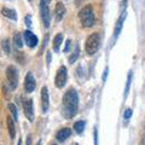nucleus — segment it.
Returning <instances> with one entry per match:
<instances>
[{
    "mask_svg": "<svg viewBox=\"0 0 145 145\" xmlns=\"http://www.w3.org/2000/svg\"><path fill=\"white\" fill-rule=\"evenodd\" d=\"M79 110V93L74 88L68 89L62 98V115L65 119H72Z\"/></svg>",
    "mask_w": 145,
    "mask_h": 145,
    "instance_id": "f257e3e1",
    "label": "nucleus"
},
{
    "mask_svg": "<svg viewBox=\"0 0 145 145\" xmlns=\"http://www.w3.org/2000/svg\"><path fill=\"white\" fill-rule=\"evenodd\" d=\"M79 20L84 28H92L94 25V21H96L92 5H86L81 8L79 11Z\"/></svg>",
    "mask_w": 145,
    "mask_h": 145,
    "instance_id": "f03ea898",
    "label": "nucleus"
},
{
    "mask_svg": "<svg viewBox=\"0 0 145 145\" xmlns=\"http://www.w3.org/2000/svg\"><path fill=\"white\" fill-rule=\"evenodd\" d=\"M102 44V36L99 33H92L87 39H86L85 42V51L88 56H93L98 52L99 47H101Z\"/></svg>",
    "mask_w": 145,
    "mask_h": 145,
    "instance_id": "7ed1b4c3",
    "label": "nucleus"
},
{
    "mask_svg": "<svg viewBox=\"0 0 145 145\" xmlns=\"http://www.w3.org/2000/svg\"><path fill=\"white\" fill-rule=\"evenodd\" d=\"M50 3L51 0H40L39 8H40V15H41V21L45 28H48L51 23V15H50Z\"/></svg>",
    "mask_w": 145,
    "mask_h": 145,
    "instance_id": "20e7f679",
    "label": "nucleus"
},
{
    "mask_svg": "<svg viewBox=\"0 0 145 145\" xmlns=\"http://www.w3.org/2000/svg\"><path fill=\"white\" fill-rule=\"evenodd\" d=\"M6 79L11 89H16L18 86V71L13 65H8L6 68Z\"/></svg>",
    "mask_w": 145,
    "mask_h": 145,
    "instance_id": "39448f33",
    "label": "nucleus"
},
{
    "mask_svg": "<svg viewBox=\"0 0 145 145\" xmlns=\"http://www.w3.org/2000/svg\"><path fill=\"white\" fill-rule=\"evenodd\" d=\"M67 80H68V70L64 65H62L57 70L56 78H54V85H56L57 88H63L67 84Z\"/></svg>",
    "mask_w": 145,
    "mask_h": 145,
    "instance_id": "423d86ee",
    "label": "nucleus"
},
{
    "mask_svg": "<svg viewBox=\"0 0 145 145\" xmlns=\"http://www.w3.org/2000/svg\"><path fill=\"white\" fill-rule=\"evenodd\" d=\"M23 111L25 117L28 119L30 122L34 121V104H33V99H27L23 102Z\"/></svg>",
    "mask_w": 145,
    "mask_h": 145,
    "instance_id": "0eeeda50",
    "label": "nucleus"
},
{
    "mask_svg": "<svg viewBox=\"0 0 145 145\" xmlns=\"http://www.w3.org/2000/svg\"><path fill=\"white\" fill-rule=\"evenodd\" d=\"M126 17H127V11L123 10L121 12L119 20H117V22H116V25H115V29H114V35H112V41H115V40L119 38V35H120L121 30H122V27H123V22L126 20Z\"/></svg>",
    "mask_w": 145,
    "mask_h": 145,
    "instance_id": "6e6552de",
    "label": "nucleus"
},
{
    "mask_svg": "<svg viewBox=\"0 0 145 145\" xmlns=\"http://www.w3.org/2000/svg\"><path fill=\"white\" fill-rule=\"evenodd\" d=\"M23 38H24L25 44L28 45V46H29L30 48L35 47L36 45H38V42H39V40H38V38H36V35H35L31 30H29V29H27V30L24 31Z\"/></svg>",
    "mask_w": 145,
    "mask_h": 145,
    "instance_id": "1a4fd4ad",
    "label": "nucleus"
},
{
    "mask_svg": "<svg viewBox=\"0 0 145 145\" xmlns=\"http://www.w3.org/2000/svg\"><path fill=\"white\" fill-rule=\"evenodd\" d=\"M50 108V94L48 89L46 86H44L41 88V110L42 112H47Z\"/></svg>",
    "mask_w": 145,
    "mask_h": 145,
    "instance_id": "9d476101",
    "label": "nucleus"
},
{
    "mask_svg": "<svg viewBox=\"0 0 145 145\" xmlns=\"http://www.w3.org/2000/svg\"><path fill=\"white\" fill-rule=\"evenodd\" d=\"M35 86H36V84H35L34 75L31 74V72H28L24 79V91L28 93H31L35 89Z\"/></svg>",
    "mask_w": 145,
    "mask_h": 145,
    "instance_id": "9b49d317",
    "label": "nucleus"
},
{
    "mask_svg": "<svg viewBox=\"0 0 145 145\" xmlns=\"http://www.w3.org/2000/svg\"><path fill=\"white\" fill-rule=\"evenodd\" d=\"M65 15V6L64 4L58 1L56 4V6H54V20H56L57 22H59L63 20V17H64Z\"/></svg>",
    "mask_w": 145,
    "mask_h": 145,
    "instance_id": "f8f14e48",
    "label": "nucleus"
},
{
    "mask_svg": "<svg viewBox=\"0 0 145 145\" xmlns=\"http://www.w3.org/2000/svg\"><path fill=\"white\" fill-rule=\"evenodd\" d=\"M70 135H71V129L69 128V127H64V128H62V129L58 131L56 138H57V140L59 143H63V142H65V140L69 138Z\"/></svg>",
    "mask_w": 145,
    "mask_h": 145,
    "instance_id": "ddd939ff",
    "label": "nucleus"
},
{
    "mask_svg": "<svg viewBox=\"0 0 145 145\" xmlns=\"http://www.w3.org/2000/svg\"><path fill=\"white\" fill-rule=\"evenodd\" d=\"M1 15H3L4 17L8 18V20H11V21H17V13H16V11L13 10V8L4 6V7L1 8Z\"/></svg>",
    "mask_w": 145,
    "mask_h": 145,
    "instance_id": "4468645a",
    "label": "nucleus"
},
{
    "mask_svg": "<svg viewBox=\"0 0 145 145\" xmlns=\"http://www.w3.org/2000/svg\"><path fill=\"white\" fill-rule=\"evenodd\" d=\"M62 42H63V34L58 33L56 36H54V39H53V51L54 52H59Z\"/></svg>",
    "mask_w": 145,
    "mask_h": 145,
    "instance_id": "2eb2a0df",
    "label": "nucleus"
},
{
    "mask_svg": "<svg viewBox=\"0 0 145 145\" xmlns=\"http://www.w3.org/2000/svg\"><path fill=\"white\" fill-rule=\"evenodd\" d=\"M15 120H12L10 116L7 117V128H8V134H10L11 139H15L16 137V127H15Z\"/></svg>",
    "mask_w": 145,
    "mask_h": 145,
    "instance_id": "dca6fc26",
    "label": "nucleus"
},
{
    "mask_svg": "<svg viewBox=\"0 0 145 145\" xmlns=\"http://www.w3.org/2000/svg\"><path fill=\"white\" fill-rule=\"evenodd\" d=\"M85 127H86V121H84V120L76 121L74 123V131L78 134H81L85 131Z\"/></svg>",
    "mask_w": 145,
    "mask_h": 145,
    "instance_id": "f3484780",
    "label": "nucleus"
},
{
    "mask_svg": "<svg viewBox=\"0 0 145 145\" xmlns=\"http://www.w3.org/2000/svg\"><path fill=\"white\" fill-rule=\"evenodd\" d=\"M132 79H133V71L131 70L127 76V81H126V87H125V97L128 96L129 93V88H131V84H132Z\"/></svg>",
    "mask_w": 145,
    "mask_h": 145,
    "instance_id": "a211bd4d",
    "label": "nucleus"
},
{
    "mask_svg": "<svg viewBox=\"0 0 145 145\" xmlns=\"http://www.w3.org/2000/svg\"><path fill=\"white\" fill-rule=\"evenodd\" d=\"M79 54H80V47H79V45H78V46L74 48L72 53L69 56V63H70V64H72V63H74L76 59H78V58H79Z\"/></svg>",
    "mask_w": 145,
    "mask_h": 145,
    "instance_id": "6ab92c4d",
    "label": "nucleus"
},
{
    "mask_svg": "<svg viewBox=\"0 0 145 145\" xmlns=\"http://www.w3.org/2000/svg\"><path fill=\"white\" fill-rule=\"evenodd\" d=\"M13 42H15V46L17 48H22V46H23V40H22V36L20 33H16L13 35Z\"/></svg>",
    "mask_w": 145,
    "mask_h": 145,
    "instance_id": "aec40b11",
    "label": "nucleus"
},
{
    "mask_svg": "<svg viewBox=\"0 0 145 145\" xmlns=\"http://www.w3.org/2000/svg\"><path fill=\"white\" fill-rule=\"evenodd\" d=\"M1 47L4 50V52H5L6 54H10L11 52V45H10V40L8 39H4L1 41Z\"/></svg>",
    "mask_w": 145,
    "mask_h": 145,
    "instance_id": "412c9836",
    "label": "nucleus"
},
{
    "mask_svg": "<svg viewBox=\"0 0 145 145\" xmlns=\"http://www.w3.org/2000/svg\"><path fill=\"white\" fill-rule=\"evenodd\" d=\"M8 110L11 111V114H12V116H13V120L17 121V120H18V115H17V109H16V106H15V104H12V103L8 104Z\"/></svg>",
    "mask_w": 145,
    "mask_h": 145,
    "instance_id": "4be33fe9",
    "label": "nucleus"
},
{
    "mask_svg": "<svg viewBox=\"0 0 145 145\" xmlns=\"http://www.w3.org/2000/svg\"><path fill=\"white\" fill-rule=\"evenodd\" d=\"M132 114H133L132 109H131V108H127L126 110H125V112H123V119H125V121H128L131 117H132Z\"/></svg>",
    "mask_w": 145,
    "mask_h": 145,
    "instance_id": "5701e85b",
    "label": "nucleus"
},
{
    "mask_svg": "<svg viewBox=\"0 0 145 145\" xmlns=\"http://www.w3.org/2000/svg\"><path fill=\"white\" fill-rule=\"evenodd\" d=\"M70 47H71V40H67L65 47H64V50H63V51H64V52H68V51L70 50Z\"/></svg>",
    "mask_w": 145,
    "mask_h": 145,
    "instance_id": "b1692460",
    "label": "nucleus"
},
{
    "mask_svg": "<svg viewBox=\"0 0 145 145\" xmlns=\"http://www.w3.org/2000/svg\"><path fill=\"white\" fill-rule=\"evenodd\" d=\"M94 145H98V132H97V128H94Z\"/></svg>",
    "mask_w": 145,
    "mask_h": 145,
    "instance_id": "393cba45",
    "label": "nucleus"
},
{
    "mask_svg": "<svg viewBox=\"0 0 145 145\" xmlns=\"http://www.w3.org/2000/svg\"><path fill=\"white\" fill-rule=\"evenodd\" d=\"M25 23H27V25H28V27L31 25V17L30 16H27L25 17Z\"/></svg>",
    "mask_w": 145,
    "mask_h": 145,
    "instance_id": "a878e982",
    "label": "nucleus"
},
{
    "mask_svg": "<svg viewBox=\"0 0 145 145\" xmlns=\"http://www.w3.org/2000/svg\"><path fill=\"white\" fill-rule=\"evenodd\" d=\"M108 71H109V69L106 68V69L104 70V74H103V82H105V79L108 78Z\"/></svg>",
    "mask_w": 145,
    "mask_h": 145,
    "instance_id": "bb28decb",
    "label": "nucleus"
},
{
    "mask_svg": "<svg viewBox=\"0 0 145 145\" xmlns=\"http://www.w3.org/2000/svg\"><path fill=\"white\" fill-rule=\"evenodd\" d=\"M27 145H31V137L30 135L27 137Z\"/></svg>",
    "mask_w": 145,
    "mask_h": 145,
    "instance_id": "cd10ccee",
    "label": "nucleus"
},
{
    "mask_svg": "<svg viewBox=\"0 0 145 145\" xmlns=\"http://www.w3.org/2000/svg\"><path fill=\"white\" fill-rule=\"evenodd\" d=\"M17 145H22V140H21V139H20V142H18V144H17Z\"/></svg>",
    "mask_w": 145,
    "mask_h": 145,
    "instance_id": "c85d7f7f",
    "label": "nucleus"
},
{
    "mask_svg": "<svg viewBox=\"0 0 145 145\" xmlns=\"http://www.w3.org/2000/svg\"><path fill=\"white\" fill-rule=\"evenodd\" d=\"M36 145H42V144H41V142H39V143H38V144H36Z\"/></svg>",
    "mask_w": 145,
    "mask_h": 145,
    "instance_id": "c756f323",
    "label": "nucleus"
},
{
    "mask_svg": "<svg viewBox=\"0 0 145 145\" xmlns=\"http://www.w3.org/2000/svg\"><path fill=\"white\" fill-rule=\"evenodd\" d=\"M28 1H30V3H31V1H33V0H28Z\"/></svg>",
    "mask_w": 145,
    "mask_h": 145,
    "instance_id": "7c9ffc66",
    "label": "nucleus"
},
{
    "mask_svg": "<svg viewBox=\"0 0 145 145\" xmlns=\"http://www.w3.org/2000/svg\"><path fill=\"white\" fill-rule=\"evenodd\" d=\"M52 145H57V144H52Z\"/></svg>",
    "mask_w": 145,
    "mask_h": 145,
    "instance_id": "2f4dec72",
    "label": "nucleus"
}]
</instances>
